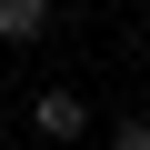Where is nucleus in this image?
Listing matches in <instances>:
<instances>
[{"label": "nucleus", "mask_w": 150, "mask_h": 150, "mask_svg": "<svg viewBox=\"0 0 150 150\" xmlns=\"http://www.w3.org/2000/svg\"><path fill=\"white\" fill-rule=\"evenodd\" d=\"M40 20H50V0H0V40H30Z\"/></svg>", "instance_id": "nucleus-2"}, {"label": "nucleus", "mask_w": 150, "mask_h": 150, "mask_svg": "<svg viewBox=\"0 0 150 150\" xmlns=\"http://www.w3.org/2000/svg\"><path fill=\"white\" fill-rule=\"evenodd\" d=\"M80 120H90L80 90H40V100H30V130H40V140H80Z\"/></svg>", "instance_id": "nucleus-1"}]
</instances>
